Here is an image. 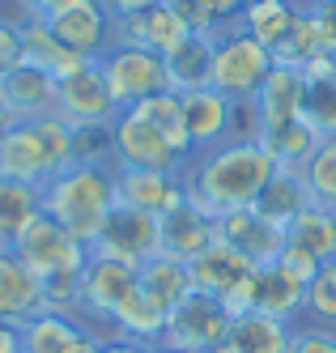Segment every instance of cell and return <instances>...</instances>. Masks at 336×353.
<instances>
[{
  "mask_svg": "<svg viewBox=\"0 0 336 353\" xmlns=\"http://www.w3.org/2000/svg\"><path fill=\"white\" fill-rule=\"evenodd\" d=\"M56 115L72 128H111L119 119V107L107 90L98 60L77 64L68 77H60V98H56Z\"/></svg>",
  "mask_w": 336,
  "mask_h": 353,
  "instance_id": "7c38bea8",
  "label": "cell"
},
{
  "mask_svg": "<svg viewBox=\"0 0 336 353\" xmlns=\"http://www.w3.org/2000/svg\"><path fill=\"white\" fill-rule=\"evenodd\" d=\"M255 141L264 145V154H268L277 166H294V170H302V162L319 149V132H315L302 115L290 119V123H277V128L255 132Z\"/></svg>",
  "mask_w": 336,
  "mask_h": 353,
  "instance_id": "f1b7e54d",
  "label": "cell"
},
{
  "mask_svg": "<svg viewBox=\"0 0 336 353\" xmlns=\"http://www.w3.org/2000/svg\"><path fill=\"white\" fill-rule=\"evenodd\" d=\"M188 30L192 26L166 5V0H158V5H149V9H137V13H123V17H111V43L145 47V52H158V56H166Z\"/></svg>",
  "mask_w": 336,
  "mask_h": 353,
  "instance_id": "e0dca14e",
  "label": "cell"
},
{
  "mask_svg": "<svg viewBox=\"0 0 336 353\" xmlns=\"http://www.w3.org/2000/svg\"><path fill=\"white\" fill-rule=\"evenodd\" d=\"M43 311H47L43 281L13 256V251H5V256H0V319L21 327Z\"/></svg>",
  "mask_w": 336,
  "mask_h": 353,
  "instance_id": "44dd1931",
  "label": "cell"
},
{
  "mask_svg": "<svg viewBox=\"0 0 336 353\" xmlns=\"http://www.w3.org/2000/svg\"><path fill=\"white\" fill-rule=\"evenodd\" d=\"M213 47H217V30H188V34L162 56L175 94H188V90H204V85H209Z\"/></svg>",
  "mask_w": 336,
  "mask_h": 353,
  "instance_id": "7402d4cb",
  "label": "cell"
},
{
  "mask_svg": "<svg viewBox=\"0 0 336 353\" xmlns=\"http://www.w3.org/2000/svg\"><path fill=\"white\" fill-rule=\"evenodd\" d=\"M5 5H9V9H17L21 17H30V13H39V9L47 5V0H5Z\"/></svg>",
  "mask_w": 336,
  "mask_h": 353,
  "instance_id": "7bdbcfd3",
  "label": "cell"
},
{
  "mask_svg": "<svg viewBox=\"0 0 336 353\" xmlns=\"http://www.w3.org/2000/svg\"><path fill=\"white\" fill-rule=\"evenodd\" d=\"M221 353H226V349H221Z\"/></svg>",
  "mask_w": 336,
  "mask_h": 353,
  "instance_id": "f907efd6",
  "label": "cell"
},
{
  "mask_svg": "<svg viewBox=\"0 0 336 353\" xmlns=\"http://www.w3.org/2000/svg\"><path fill=\"white\" fill-rule=\"evenodd\" d=\"M56 98H60V77H51L39 64H17L9 72H0V107L21 119H39V115H56Z\"/></svg>",
  "mask_w": 336,
  "mask_h": 353,
  "instance_id": "2e32d148",
  "label": "cell"
},
{
  "mask_svg": "<svg viewBox=\"0 0 336 353\" xmlns=\"http://www.w3.org/2000/svg\"><path fill=\"white\" fill-rule=\"evenodd\" d=\"M111 209H115V166L72 162L56 179L43 183V213L56 217L81 247L98 243Z\"/></svg>",
  "mask_w": 336,
  "mask_h": 353,
  "instance_id": "7a4b0ae2",
  "label": "cell"
},
{
  "mask_svg": "<svg viewBox=\"0 0 336 353\" xmlns=\"http://www.w3.org/2000/svg\"><path fill=\"white\" fill-rule=\"evenodd\" d=\"M9 251L39 276V281H51V276H64V272H81L86 256H90V247H81L56 217H47V213H39L30 225H26L21 239Z\"/></svg>",
  "mask_w": 336,
  "mask_h": 353,
  "instance_id": "9c48e42d",
  "label": "cell"
},
{
  "mask_svg": "<svg viewBox=\"0 0 336 353\" xmlns=\"http://www.w3.org/2000/svg\"><path fill=\"white\" fill-rule=\"evenodd\" d=\"M302 179L311 192V205L336 213V141H319V149L302 162Z\"/></svg>",
  "mask_w": 336,
  "mask_h": 353,
  "instance_id": "836d02e7",
  "label": "cell"
},
{
  "mask_svg": "<svg viewBox=\"0 0 336 353\" xmlns=\"http://www.w3.org/2000/svg\"><path fill=\"white\" fill-rule=\"evenodd\" d=\"M98 5L107 9V17H123V13H137V9L158 5V0H98Z\"/></svg>",
  "mask_w": 336,
  "mask_h": 353,
  "instance_id": "ab89813d",
  "label": "cell"
},
{
  "mask_svg": "<svg viewBox=\"0 0 336 353\" xmlns=\"http://www.w3.org/2000/svg\"><path fill=\"white\" fill-rule=\"evenodd\" d=\"M273 170H277V162L264 154L260 141L235 137L217 149L192 154V162L184 166V192L209 217H226V213L251 209Z\"/></svg>",
  "mask_w": 336,
  "mask_h": 353,
  "instance_id": "6da1fadb",
  "label": "cell"
},
{
  "mask_svg": "<svg viewBox=\"0 0 336 353\" xmlns=\"http://www.w3.org/2000/svg\"><path fill=\"white\" fill-rule=\"evenodd\" d=\"M141 290V264H128L119 256H102L90 251L81 268V285H77V307L72 315L86 319L102 341H111L115 319Z\"/></svg>",
  "mask_w": 336,
  "mask_h": 353,
  "instance_id": "277c9868",
  "label": "cell"
},
{
  "mask_svg": "<svg viewBox=\"0 0 336 353\" xmlns=\"http://www.w3.org/2000/svg\"><path fill=\"white\" fill-rule=\"evenodd\" d=\"M9 128H13V115L0 107V141H5V132H9Z\"/></svg>",
  "mask_w": 336,
  "mask_h": 353,
  "instance_id": "ee69618b",
  "label": "cell"
},
{
  "mask_svg": "<svg viewBox=\"0 0 336 353\" xmlns=\"http://www.w3.org/2000/svg\"><path fill=\"white\" fill-rule=\"evenodd\" d=\"M21 43H26V64L47 68L51 77H68L77 64H86V60H77L64 43H56V34H51L39 17H26L21 21Z\"/></svg>",
  "mask_w": 336,
  "mask_h": 353,
  "instance_id": "1f68e13d",
  "label": "cell"
},
{
  "mask_svg": "<svg viewBox=\"0 0 336 353\" xmlns=\"http://www.w3.org/2000/svg\"><path fill=\"white\" fill-rule=\"evenodd\" d=\"M21 345H26V353H98L102 336L72 311L47 307L30 323H21Z\"/></svg>",
  "mask_w": 336,
  "mask_h": 353,
  "instance_id": "ac0fdd59",
  "label": "cell"
},
{
  "mask_svg": "<svg viewBox=\"0 0 336 353\" xmlns=\"http://www.w3.org/2000/svg\"><path fill=\"white\" fill-rule=\"evenodd\" d=\"M217 239H221L230 251H239L251 268L277 264V256H281V251H286V243H290L281 225H273L268 217H260L255 209H239V213L217 217Z\"/></svg>",
  "mask_w": 336,
  "mask_h": 353,
  "instance_id": "9a60e30c",
  "label": "cell"
},
{
  "mask_svg": "<svg viewBox=\"0 0 336 353\" xmlns=\"http://www.w3.org/2000/svg\"><path fill=\"white\" fill-rule=\"evenodd\" d=\"M315 13V26H319V39L328 52H336V5H311Z\"/></svg>",
  "mask_w": 336,
  "mask_h": 353,
  "instance_id": "f35d334b",
  "label": "cell"
},
{
  "mask_svg": "<svg viewBox=\"0 0 336 353\" xmlns=\"http://www.w3.org/2000/svg\"><path fill=\"white\" fill-rule=\"evenodd\" d=\"M298 13H302V5H294V0H247L235 26L247 30L255 43H264L268 52H277L286 43V34L294 30Z\"/></svg>",
  "mask_w": 336,
  "mask_h": 353,
  "instance_id": "4316f807",
  "label": "cell"
},
{
  "mask_svg": "<svg viewBox=\"0 0 336 353\" xmlns=\"http://www.w3.org/2000/svg\"><path fill=\"white\" fill-rule=\"evenodd\" d=\"M179 200H188L184 174L170 170H115V205H132L141 213L162 217Z\"/></svg>",
  "mask_w": 336,
  "mask_h": 353,
  "instance_id": "ffe728a7",
  "label": "cell"
},
{
  "mask_svg": "<svg viewBox=\"0 0 336 353\" xmlns=\"http://www.w3.org/2000/svg\"><path fill=\"white\" fill-rule=\"evenodd\" d=\"M98 353H153V349L132 345V341H102V349H98Z\"/></svg>",
  "mask_w": 336,
  "mask_h": 353,
  "instance_id": "b9f144b4",
  "label": "cell"
},
{
  "mask_svg": "<svg viewBox=\"0 0 336 353\" xmlns=\"http://www.w3.org/2000/svg\"><path fill=\"white\" fill-rule=\"evenodd\" d=\"M90 251H102V256H119L128 264H145L153 256H162V239H158V217L141 213L132 205H115L102 221V234Z\"/></svg>",
  "mask_w": 336,
  "mask_h": 353,
  "instance_id": "4fadbf2b",
  "label": "cell"
},
{
  "mask_svg": "<svg viewBox=\"0 0 336 353\" xmlns=\"http://www.w3.org/2000/svg\"><path fill=\"white\" fill-rule=\"evenodd\" d=\"M153 353H179V349H153Z\"/></svg>",
  "mask_w": 336,
  "mask_h": 353,
  "instance_id": "c3c4849f",
  "label": "cell"
},
{
  "mask_svg": "<svg viewBox=\"0 0 336 353\" xmlns=\"http://www.w3.org/2000/svg\"><path fill=\"white\" fill-rule=\"evenodd\" d=\"M286 239L302 251H311V256L319 264L336 260V213L332 209H319V205H306L294 221H290V230Z\"/></svg>",
  "mask_w": 336,
  "mask_h": 353,
  "instance_id": "4dcf8cb0",
  "label": "cell"
},
{
  "mask_svg": "<svg viewBox=\"0 0 336 353\" xmlns=\"http://www.w3.org/2000/svg\"><path fill=\"white\" fill-rule=\"evenodd\" d=\"M5 251H9V243H5V239H0V256H5Z\"/></svg>",
  "mask_w": 336,
  "mask_h": 353,
  "instance_id": "7dc6e473",
  "label": "cell"
},
{
  "mask_svg": "<svg viewBox=\"0 0 336 353\" xmlns=\"http://www.w3.org/2000/svg\"><path fill=\"white\" fill-rule=\"evenodd\" d=\"M311 205V192H306V179H302V170L294 166H277L268 174V183L260 188V196H255V213L268 217L273 225H281V230H290V221Z\"/></svg>",
  "mask_w": 336,
  "mask_h": 353,
  "instance_id": "603a6c76",
  "label": "cell"
},
{
  "mask_svg": "<svg viewBox=\"0 0 336 353\" xmlns=\"http://www.w3.org/2000/svg\"><path fill=\"white\" fill-rule=\"evenodd\" d=\"M290 353H336V332L319 323H294Z\"/></svg>",
  "mask_w": 336,
  "mask_h": 353,
  "instance_id": "8d00e7d4",
  "label": "cell"
},
{
  "mask_svg": "<svg viewBox=\"0 0 336 353\" xmlns=\"http://www.w3.org/2000/svg\"><path fill=\"white\" fill-rule=\"evenodd\" d=\"M98 68H102V77H107V90H111L119 111H132L137 103H145V98L170 90L166 60L158 52H145V47L111 43L107 52L98 56Z\"/></svg>",
  "mask_w": 336,
  "mask_h": 353,
  "instance_id": "52a82bcc",
  "label": "cell"
},
{
  "mask_svg": "<svg viewBox=\"0 0 336 353\" xmlns=\"http://www.w3.org/2000/svg\"><path fill=\"white\" fill-rule=\"evenodd\" d=\"M0 353H26L21 327H17V323H5V319H0Z\"/></svg>",
  "mask_w": 336,
  "mask_h": 353,
  "instance_id": "60d3db41",
  "label": "cell"
},
{
  "mask_svg": "<svg viewBox=\"0 0 336 353\" xmlns=\"http://www.w3.org/2000/svg\"><path fill=\"white\" fill-rule=\"evenodd\" d=\"M273 72V52L264 43H255L247 30L226 26L217 30V47H213V68H209V85L221 90L235 103H251L255 90L264 85V77Z\"/></svg>",
  "mask_w": 336,
  "mask_h": 353,
  "instance_id": "5b68a950",
  "label": "cell"
},
{
  "mask_svg": "<svg viewBox=\"0 0 336 353\" xmlns=\"http://www.w3.org/2000/svg\"><path fill=\"white\" fill-rule=\"evenodd\" d=\"M277 268H281V272H290L298 285H311V276L319 272V260L311 256V251H302V247L286 243V251L277 256Z\"/></svg>",
  "mask_w": 336,
  "mask_h": 353,
  "instance_id": "74e56055",
  "label": "cell"
},
{
  "mask_svg": "<svg viewBox=\"0 0 336 353\" xmlns=\"http://www.w3.org/2000/svg\"><path fill=\"white\" fill-rule=\"evenodd\" d=\"M315 5H336V0H315Z\"/></svg>",
  "mask_w": 336,
  "mask_h": 353,
  "instance_id": "681fc988",
  "label": "cell"
},
{
  "mask_svg": "<svg viewBox=\"0 0 336 353\" xmlns=\"http://www.w3.org/2000/svg\"><path fill=\"white\" fill-rule=\"evenodd\" d=\"M132 111H137L145 123H153V128H158V132L179 149V154L192 162V137H188V123H184V103H179V94H175V90L145 98V103H137Z\"/></svg>",
  "mask_w": 336,
  "mask_h": 353,
  "instance_id": "d6a6232c",
  "label": "cell"
},
{
  "mask_svg": "<svg viewBox=\"0 0 336 353\" xmlns=\"http://www.w3.org/2000/svg\"><path fill=\"white\" fill-rule=\"evenodd\" d=\"M72 162H77L72 123H64L60 115L21 119L0 141V174L5 179H21V183L43 188L47 179H56Z\"/></svg>",
  "mask_w": 336,
  "mask_h": 353,
  "instance_id": "3957f363",
  "label": "cell"
},
{
  "mask_svg": "<svg viewBox=\"0 0 336 353\" xmlns=\"http://www.w3.org/2000/svg\"><path fill=\"white\" fill-rule=\"evenodd\" d=\"M328 60H332V72H336V52H328Z\"/></svg>",
  "mask_w": 336,
  "mask_h": 353,
  "instance_id": "bcb514c9",
  "label": "cell"
},
{
  "mask_svg": "<svg viewBox=\"0 0 336 353\" xmlns=\"http://www.w3.org/2000/svg\"><path fill=\"white\" fill-rule=\"evenodd\" d=\"M111 162L115 170H170V174H184L188 166V158L137 111H119V119L111 123Z\"/></svg>",
  "mask_w": 336,
  "mask_h": 353,
  "instance_id": "30bf717a",
  "label": "cell"
},
{
  "mask_svg": "<svg viewBox=\"0 0 336 353\" xmlns=\"http://www.w3.org/2000/svg\"><path fill=\"white\" fill-rule=\"evenodd\" d=\"M298 323H319V327H332V332H336V260L319 264V272L311 276Z\"/></svg>",
  "mask_w": 336,
  "mask_h": 353,
  "instance_id": "e575fe53",
  "label": "cell"
},
{
  "mask_svg": "<svg viewBox=\"0 0 336 353\" xmlns=\"http://www.w3.org/2000/svg\"><path fill=\"white\" fill-rule=\"evenodd\" d=\"M294 5H302V9H311V5H315V0H294Z\"/></svg>",
  "mask_w": 336,
  "mask_h": 353,
  "instance_id": "f6af8a7d",
  "label": "cell"
},
{
  "mask_svg": "<svg viewBox=\"0 0 336 353\" xmlns=\"http://www.w3.org/2000/svg\"><path fill=\"white\" fill-rule=\"evenodd\" d=\"M302 298H306V285H298L290 272H281L277 264L255 268V298H251V311L273 315V319H286V323H298V319H302Z\"/></svg>",
  "mask_w": 336,
  "mask_h": 353,
  "instance_id": "484cf974",
  "label": "cell"
},
{
  "mask_svg": "<svg viewBox=\"0 0 336 353\" xmlns=\"http://www.w3.org/2000/svg\"><path fill=\"white\" fill-rule=\"evenodd\" d=\"M43 213V188L21 183V179H5L0 174V239L9 247L21 239V230Z\"/></svg>",
  "mask_w": 336,
  "mask_h": 353,
  "instance_id": "f546056e",
  "label": "cell"
},
{
  "mask_svg": "<svg viewBox=\"0 0 336 353\" xmlns=\"http://www.w3.org/2000/svg\"><path fill=\"white\" fill-rule=\"evenodd\" d=\"M290 341H294V323L260 311H243L230 319L226 353H290Z\"/></svg>",
  "mask_w": 336,
  "mask_h": 353,
  "instance_id": "cb8c5ba5",
  "label": "cell"
},
{
  "mask_svg": "<svg viewBox=\"0 0 336 353\" xmlns=\"http://www.w3.org/2000/svg\"><path fill=\"white\" fill-rule=\"evenodd\" d=\"M141 294L153 302V307H162L170 311L175 302H184L192 294V272L184 260H175V256H153L141 264Z\"/></svg>",
  "mask_w": 336,
  "mask_h": 353,
  "instance_id": "83f0119b",
  "label": "cell"
},
{
  "mask_svg": "<svg viewBox=\"0 0 336 353\" xmlns=\"http://www.w3.org/2000/svg\"><path fill=\"white\" fill-rule=\"evenodd\" d=\"M30 17H39L77 60H98L111 47V17L98 0H47Z\"/></svg>",
  "mask_w": 336,
  "mask_h": 353,
  "instance_id": "ba28073f",
  "label": "cell"
},
{
  "mask_svg": "<svg viewBox=\"0 0 336 353\" xmlns=\"http://www.w3.org/2000/svg\"><path fill=\"white\" fill-rule=\"evenodd\" d=\"M21 13L9 9L5 0H0V72H9L26 60V43H21Z\"/></svg>",
  "mask_w": 336,
  "mask_h": 353,
  "instance_id": "d590c367",
  "label": "cell"
},
{
  "mask_svg": "<svg viewBox=\"0 0 336 353\" xmlns=\"http://www.w3.org/2000/svg\"><path fill=\"white\" fill-rule=\"evenodd\" d=\"M158 239H162V256L192 264L200 251H209L217 243V217H209L192 200H179L170 213L158 217Z\"/></svg>",
  "mask_w": 336,
  "mask_h": 353,
  "instance_id": "d6986e66",
  "label": "cell"
},
{
  "mask_svg": "<svg viewBox=\"0 0 336 353\" xmlns=\"http://www.w3.org/2000/svg\"><path fill=\"white\" fill-rule=\"evenodd\" d=\"M184 103V123L192 137V154H204V149H217L235 137H247V107L226 98L221 90L204 85V90H188L179 94Z\"/></svg>",
  "mask_w": 336,
  "mask_h": 353,
  "instance_id": "8fae6325",
  "label": "cell"
},
{
  "mask_svg": "<svg viewBox=\"0 0 336 353\" xmlns=\"http://www.w3.org/2000/svg\"><path fill=\"white\" fill-rule=\"evenodd\" d=\"M230 315L213 294L192 290L184 302H175L166 311L162 341L153 349H179V353H221L230 336Z\"/></svg>",
  "mask_w": 336,
  "mask_h": 353,
  "instance_id": "8992f818",
  "label": "cell"
},
{
  "mask_svg": "<svg viewBox=\"0 0 336 353\" xmlns=\"http://www.w3.org/2000/svg\"><path fill=\"white\" fill-rule=\"evenodd\" d=\"M302 90H306L302 68L273 64V72L264 77V85L255 90V98L247 103V137L264 132V128H277V123L298 119V115H302Z\"/></svg>",
  "mask_w": 336,
  "mask_h": 353,
  "instance_id": "5bb4252c",
  "label": "cell"
},
{
  "mask_svg": "<svg viewBox=\"0 0 336 353\" xmlns=\"http://www.w3.org/2000/svg\"><path fill=\"white\" fill-rule=\"evenodd\" d=\"M306 90H302V119L319 132V141H336V72L332 60L319 56L315 64L302 68Z\"/></svg>",
  "mask_w": 336,
  "mask_h": 353,
  "instance_id": "d4e9b609",
  "label": "cell"
}]
</instances>
